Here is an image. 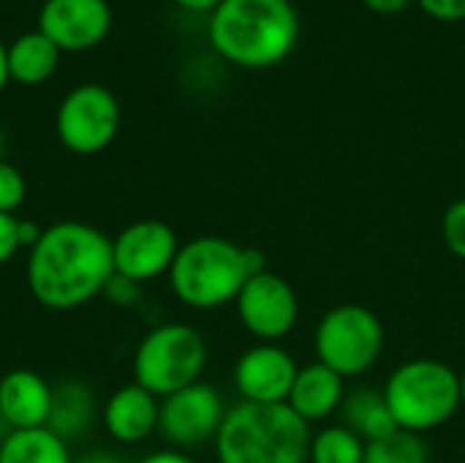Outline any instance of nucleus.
Returning a JSON list of instances; mask_svg holds the SVG:
<instances>
[{"mask_svg": "<svg viewBox=\"0 0 465 463\" xmlns=\"http://www.w3.org/2000/svg\"><path fill=\"white\" fill-rule=\"evenodd\" d=\"M112 276V237L98 226L74 218L44 226L25 262L27 292L49 311L87 306L104 295Z\"/></svg>", "mask_w": 465, "mask_h": 463, "instance_id": "nucleus-1", "label": "nucleus"}, {"mask_svg": "<svg viewBox=\"0 0 465 463\" xmlns=\"http://www.w3.org/2000/svg\"><path fill=\"white\" fill-rule=\"evenodd\" d=\"M213 49L242 68H270L297 44L300 16L292 0H223L210 14Z\"/></svg>", "mask_w": 465, "mask_h": 463, "instance_id": "nucleus-2", "label": "nucleus"}, {"mask_svg": "<svg viewBox=\"0 0 465 463\" xmlns=\"http://www.w3.org/2000/svg\"><path fill=\"white\" fill-rule=\"evenodd\" d=\"M267 270L264 254L221 235H199L180 246L169 270L172 295L193 311H215L234 303L245 281Z\"/></svg>", "mask_w": 465, "mask_h": 463, "instance_id": "nucleus-3", "label": "nucleus"}, {"mask_svg": "<svg viewBox=\"0 0 465 463\" xmlns=\"http://www.w3.org/2000/svg\"><path fill=\"white\" fill-rule=\"evenodd\" d=\"M311 426L289 404L232 407L213 442L218 463H308Z\"/></svg>", "mask_w": 465, "mask_h": 463, "instance_id": "nucleus-4", "label": "nucleus"}, {"mask_svg": "<svg viewBox=\"0 0 465 463\" xmlns=\"http://www.w3.org/2000/svg\"><path fill=\"white\" fill-rule=\"evenodd\" d=\"M381 390L395 426L420 437L447 426L463 407L460 374L436 357H414L401 363L387 377Z\"/></svg>", "mask_w": 465, "mask_h": 463, "instance_id": "nucleus-5", "label": "nucleus"}, {"mask_svg": "<svg viewBox=\"0 0 465 463\" xmlns=\"http://www.w3.org/2000/svg\"><path fill=\"white\" fill-rule=\"evenodd\" d=\"M207 368V341L185 322H163L153 327L136 347L131 371L134 382L155 398H166L193 382Z\"/></svg>", "mask_w": 465, "mask_h": 463, "instance_id": "nucleus-6", "label": "nucleus"}, {"mask_svg": "<svg viewBox=\"0 0 465 463\" xmlns=\"http://www.w3.org/2000/svg\"><path fill=\"white\" fill-rule=\"evenodd\" d=\"M316 360L343 379L368 374L384 352V325L379 314L362 303L330 308L313 330Z\"/></svg>", "mask_w": 465, "mask_h": 463, "instance_id": "nucleus-7", "label": "nucleus"}, {"mask_svg": "<svg viewBox=\"0 0 465 463\" xmlns=\"http://www.w3.org/2000/svg\"><path fill=\"white\" fill-rule=\"evenodd\" d=\"M120 101L98 82L71 87L54 112V134L74 156H95L106 150L120 131Z\"/></svg>", "mask_w": 465, "mask_h": 463, "instance_id": "nucleus-8", "label": "nucleus"}, {"mask_svg": "<svg viewBox=\"0 0 465 463\" xmlns=\"http://www.w3.org/2000/svg\"><path fill=\"white\" fill-rule=\"evenodd\" d=\"M234 311L245 333L259 344H281L300 322V297L283 276L262 270L245 281Z\"/></svg>", "mask_w": 465, "mask_h": 463, "instance_id": "nucleus-9", "label": "nucleus"}, {"mask_svg": "<svg viewBox=\"0 0 465 463\" xmlns=\"http://www.w3.org/2000/svg\"><path fill=\"white\" fill-rule=\"evenodd\" d=\"M226 412L229 409L218 388H213L210 382H193L161 398L158 434L174 450H193L215 442Z\"/></svg>", "mask_w": 465, "mask_h": 463, "instance_id": "nucleus-10", "label": "nucleus"}, {"mask_svg": "<svg viewBox=\"0 0 465 463\" xmlns=\"http://www.w3.org/2000/svg\"><path fill=\"white\" fill-rule=\"evenodd\" d=\"M180 246L183 243L177 240V232L166 221H134L112 237L114 276H123L139 287L161 276H169Z\"/></svg>", "mask_w": 465, "mask_h": 463, "instance_id": "nucleus-11", "label": "nucleus"}, {"mask_svg": "<svg viewBox=\"0 0 465 463\" xmlns=\"http://www.w3.org/2000/svg\"><path fill=\"white\" fill-rule=\"evenodd\" d=\"M38 30L65 55L87 52L106 41L112 30V5L106 0H44Z\"/></svg>", "mask_w": 465, "mask_h": 463, "instance_id": "nucleus-12", "label": "nucleus"}, {"mask_svg": "<svg viewBox=\"0 0 465 463\" xmlns=\"http://www.w3.org/2000/svg\"><path fill=\"white\" fill-rule=\"evenodd\" d=\"M297 360L281 344H256L234 363V390L245 404H286L297 379Z\"/></svg>", "mask_w": 465, "mask_h": 463, "instance_id": "nucleus-13", "label": "nucleus"}, {"mask_svg": "<svg viewBox=\"0 0 465 463\" xmlns=\"http://www.w3.org/2000/svg\"><path fill=\"white\" fill-rule=\"evenodd\" d=\"M52 385L33 368H11L0 377V423L5 431L46 428Z\"/></svg>", "mask_w": 465, "mask_h": 463, "instance_id": "nucleus-14", "label": "nucleus"}, {"mask_svg": "<svg viewBox=\"0 0 465 463\" xmlns=\"http://www.w3.org/2000/svg\"><path fill=\"white\" fill-rule=\"evenodd\" d=\"M158 420L161 398L136 382L117 388L101 409V423L117 445H142L158 434Z\"/></svg>", "mask_w": 465, "mask_h": 463, "instance_id": "nucleus-15", "label": "nucleus"}, {"mask_svg": "<svg viewBox=\"0 0 465 463\" xmlns=\"http://www.w3.org/2000/svg\"><path fill=\"white\" fill-rule=\"evenodd\" d=\"M343 398H346V379L338 377L324 363L313 360L308 366H300L286 404L308 426H316V423H327L335 412H341Z\"/></svg>", "mask_w": 465, "mask_h": 463, "instance_id": "nucleus-16", "label": "nucleus"}, {"mask_svg": "<svg viewBox=\"0 0 465 463\" xmlns=\"http://www.w3.org/2000/svg\"><path fill=\"white\" fill-rule=\"evenodd\" d=\"M98 418V404L93 390L79 379H63L52 385V407L46 428L63 442H76L84 437Z\"/></svg>", "mask_w": 465, "mask_h": 463, "instance_id": "nucleus-17", "label": "nucleus"}, {"mask_svg": "<svg viewBox=\"0 0 465 463\" xmlns=\"http://www.w3.org/2000/svg\"><path fill=\"white\" fill-rule=\"evenodd\" d=\"M60 57L63 52L38 27L27 30L5 46L8 79L22 87H38L54 76Z\"/></svg>", "mask_w": 465, "mask_h": 463, "instance_id": "nucleus-18", "label": "nucleus"}, {"mask_svg": "<svg viewBox=\"0 0 465 463\" xmlns=\"http://www.w3.org/2000/svg\"><path fill=\"white\" fill-rule=\"evenodd\" d=\"M341 418H343L346 428H351L360 439H365V445L373 439H381L398 428L392 420V412L387 407L384 390L371 388V385L346 390V398L341 404Z\"/></svg>", "mask_w": 465, "mask_h": 463, "instance_id": "nucleus-19", "label": "nucleus"}, {"mask_svg": "<svg viewBox=\"0 0 465 463\" xmlns=\"http://www.w3.org/2000/svg\"><path fill=\"white\" fill-rule=\"evenodd\" d=\"M0 463H74L68 442L49 428L5 431L0 439Z\"/></svg>", "mask_w": 465, "mask_h": 463, "instance_id": "nucleus-20", "label": "nucleus"}, {"mask_svg": "<svg viewBox=\"0 0 465 463\" xmlns=\"http://www.w3.org/2000/svg\"><path fill=\"white\" fill-rule=\"evenodd\" d=\"M308 463H365V439L343 423L324 426L311 437Z\"/></svg>", "mask_w": 465, "mask_h": 463, "instance_id": "nucleus-21", "label": "nucleus"}, {"mask_svg": "<svg viewBox=\"0 0 465 463\" xmlns=\"http://www.w3.org/2000/svg\"><path fill=\"white\" fill-rule=\"evenodd\" d=\"M365 463H430V450L420 434L395 428L365 445Z\"/></svg>", "mask_w": 465, "mask_h": 463, "instance_id": "nucleus-22", "label": "nucleus"}, {"mask_svg": "<svg viewBox=\"0 0 465 463\" xmlns=\"http://www.w3.org/2000/svg\"><path fill=\"white\" fill-rule=\"evenodd\" d=\"M27 196V183L25 175L5 158H0V213L14 216Z\"/></svg>", "mask_w": 465, "mask_h": 463, "instance_id": "nucleus-23", "label": "nucleus"}, {"mask_svg": "<svg viewBox=\"0 0 465 463\" xmlns=\"http://www.w3.org/2000/svg\"><path fill=\"white\" fill-rule=\"evenodd\" d=\"M441 235L450 254L465 262V199H455L441 216Z\"/></svg>", "mask_w": 465, "mask_h": 463, "instance_id": "nucleus-24", "label": "nucleus"}, {"mask_svg": "<svg viewBox=\"0 0 465 463\" xmlns=\"http://www.w3.org/2000/svg\"><path fill=\"white\" fill-rule=\"evenodd\" d=\"M104 297H106L112 306H117V308H131V306L139 303L142 287L134 284V281H128V278H123V276H112V281H109L106 289H104Z\"/></svg>", "mask_w": 465, "mask_h": 463, "instance_id": "nucleus-25", "label": "nucleus"}, {"mask_svg": "<svg viewBox=\"0 0 465 463\" xmlns=\"http://www.w3.org/2000/svg\"><path fill=\"white\" fill-rule=\"evenodd\" d=\"M19 218L0 213V267L19 254Z\"/></svg>", "mask_w": 465, "mask_h": 463, "instance_id": "nucleus-26", "label": "nucleus"}, {"mask_svg": "<svg viewBox=\"0 0 465 463\" xmlns=\"http://www.w3.org/2000/svg\"><path fill=\"white\" fill-rule=\"evenodd\" d=\"M422 11L441 22H460L465 19V0H420Z\"/></svg>", "mask_w": 465, "mask_h": 463, "instance_id": "nucleus-27", "label": "nucleus"}, {"mask_svg": "<svg viewBox=\"0 0 465 463\" xmlns=\"http://www.w3.org/2000/svg\"><path fill=\"white\" fill-rule=\"evenodd\" d=\"M136 463H199L193 461L185 450H174V448H163V450H153L144 458H139Z\"/></svg>", "mask_w": 465, "mask_h": 463, "instance_id": "nucleus-28", "label": "nucleus"}, {"mask_svg": "<svg viewBox=\"0 0 465 463\" xmlns=\"http://www.w3.org/2000/svg\"><path fill=\"white\" fill-rule=\"evenodd\" d=\"M41 232H44V226H38L35 221L19 218V246H22V248H27V251H30V248L38 243Z\"/></svg>", "mask_w": 465, "mask_h": 463, "instance_id": "nucleus-29", "label": "nucleus"}, {"mask_svg": "<svg viewBox=\"0 0 465 463\" xmlns=\"http://www.w3.org/2000/svg\"><path fill=\"white\" fill-rule=\"evenodd\" d=\"M74 463H125L117 453H109V450H90L79 458H74Z\"/></svg>", "mask_w": 465, "mask_h": 463, "instance_id": "nucleus-30", "label": "nucleus"}, {"mask_svg": "<svg viewBox=\"0 0 465 463\" xmlns=\"http://www.w3.org/2000/svg\"><path fill=\"white\" fill-rule=\"evenodd\" d=\"M368 8H373L376 14H395L401 8H406L409 0H362Z\"/></svg>", "mask_w": 465, "mask_h": 463, "instance_id": "nucleus-31", "label": "nucleus"}, {"mask_svg": "<svg viewBox=\"0 0 465 463\" xmlns=\"http://www.w3.org/2000/svg\"><path fill=\"white\" fill-rule=\"evenodd\" d=\"M180 8H185V11H196V14H204V11H215L223 0H174Z\"/></svg>", "mask_w": 465, "mask_h": 463, "instance_id": "nucleus-32", "label": "nucleus"}, {"mask_svg": "<svg viewBox=\"0 0 465 463\" xmlns=\"http://www.w3.org/2000/svg\"><path fill=\"white\" fill-rule=\"evenodd\" d=\"M5 46H8V44L0 38V93H3L5 85L11 82V79H8V63H5Z\"/></svg>", "mask_w": 465, "mask_h": 463, "instance_id": "nucleus-33", "label": "nucleus"}, {"mask_svg": "<svg viewBox=\"0 0 465 463\" xmlns=\"http://www.w3.org/2000/svg\"><path fill=\"white\" fill-rule=\"evenodd\" d=\"M460 398H463V409H465V371L460 374Z\"/></svg>", "mask_w": 465, "mask_h": 463, "instance_id": "nucleus-34", "label": "nucleus"}, {"mask_svg": "<svg viewBox=\"0 0 465 463\" xmlns=\"http://www.w3.org/2000/svg\"><path fill=\"white\" fill-rule=\"evenodd\" d=\"M0 158H3V131H0Z\"/></svg>", "mask_w": 465, "mask_h": 463, "instance_id": "nucleus-35", "label": "nucleus"}]
</instances>
